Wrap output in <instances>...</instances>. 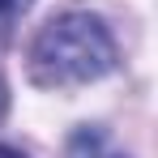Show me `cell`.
I'll return each instance as SVG.
<instances>
[{
  "label": "cell",
  "mask_w": 158,
  "mask_h": 158,
  "mask_svg": "<svg viewBox=\"0 0 158 158\" xmlns=\"http://www.w3.org/2000/svg\"><path fill=\"white\" fill-rule=\"evenodd\" d=\"M115 69V39L94 13H60L39 30L30 47V73L39 85H85Z\"/></svg>",
  "instance_id": "cell-1"
},
{
  "label": "cell",
  "mask_w": 158,
  "mask_h": 158,
  "mask_svg": "<svg viewBox=\"0 0 158 158\" xmlns=\"http://www.w3.org/2000/svg\"><path fill=\"white\" fill-rule=\"evenodd\" d=\"M64 158H128V154H120L103 128H77L69 137V154Z\"/></svg>",
  "instance_id": "cell-2"
},
{
  "label": "cell",
  "mask_w": 158,
  "mask_h": 158,
  "mask_svg": "<svg viewBox=\"0 0 158 158\" xmlns=\"http://www.w3.org/2000/svg\"><path fill=\"white\" fill-rule=\"evenodd\" d=\"M30 4H34V0H0V30H9V26L30 9Z\"/></svg>",
  "instance_id": "cell-3"
},
{
  "label": "cell",
  "mask_w": 158,
  "mask_h": 158,
  "mask_svg": "<svg viewBox=\"0 0 158 158\" xmlns=\"http://www.w3.org/2000/svg\"><path fill=\"white\" fill-rule=\"evenodd\" d=\"M4 107H9V85H4V77H0V115H4Z\"/></svg>",
  "instance_id": "cell-4"
},
{
  "label": "cell",
  "mask_w": 158,
  "mask_h": 158,
  "mask_svg": "<svg viewBox=\"0 0 158 158\" xmlns=\"http://www.w3.org/2000/svg\"><path fill=\"white\" fill-rule=\"evenodd\" d=\"M0 158H22L17 150H9V145H0Z\"/></svg>",
  "instance_id": "cell-5"
}]
</instances>
